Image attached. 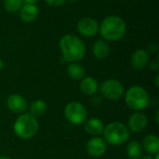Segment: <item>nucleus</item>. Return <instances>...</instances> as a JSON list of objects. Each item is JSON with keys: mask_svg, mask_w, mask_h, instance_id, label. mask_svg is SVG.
Listing matches in <instances>:
<instances>
[{"mask_svg": "<svg viewBox=\"0 0 159 159\" xmlns=\"http://www.w3.org/2000/svg\"><path fill=\"white\" fill-rule=\"evenodd\" d=\"M101 96L109 101H117L125 93L123 84L116 79H107L99 86Z\"/></svg>", "mask_w": 159, "mask_h": 159, "instance_id": "7", "label": "nucleus"}, {"mask_svg": "<svg viewBox=\"0 0 159 159\" xmlns=\"http://www.w3.org/2000/svg\"><path fill=\"white\" fill-rule=\"evenodd\" d=\"M148 125V118L147 116L141 113V112H135L133 113L128 120V128L129 131L140 133L145 129V128Z\"/></svg>", "mask_w": 159, "mask_h": 159, "instance_id": "10", "label": "nucleus"}, {"mask_svg": "<svg viewBox=\"0 0 159 159\" xmlns=\"http://www.w3.org/2000/svg\"><path fill=\"white\" fill-rule=\"evenodd\" d=\"M0 159H11L10 157H6V156H2V157H0Z\"/></svg>", "mask_w": 159, "mask_h": 159, "instance_id": "31", "label": "nucleus"}, {"mask_svg": "<svg viewBox=\"0 0 159 159\" xmlns=\"http://www.w3.org/2000/svg\"><path fill=\"white\" fill-rule=\"evenodd\" d=\"M23 4H35L38 0H22Z\"/></svg>", "mask_w": 159, "mask_h": 159, "instance_id": "26", "label": "nucleus"}, {"mask_svg": "<svg viewBox=\"0 0 159 159\" xmlns=\"http://www.w3.org/2000/svg\"><path fill=\"white\" fill-rule=\"evenodd\" d=\"M45 3L50 7H61L67 0H44Z\"/></svg>", "mask_w": 159, "mask_h": 159, "instance_id": "22", "label": "nucleus"}, {"mask_svg": "<svg viewBox=\"0 0 159 159\" xmlns=\"http://www.w3.org/2000/svg\"><path fill=\"white\" fill-rule=\"evenodd\" d=\"M67 74L71 79L75 81H80L85 77L86 70L83 67V65H81L80 63L72 62L67 67Z\"/></svg>", "mask_w": 159, "mask_h": 159, "instance_id": "18", "label": "nucleus"}, {"mask_svg": "<svg viewBox=\"0 0 159 159\" xmlns=\"http://www.w3.org/2000/svg\"><path fill=\"white\" fill-rule=\"evenodd\" d=\"M71 1H73V2H75V0H71Z\"/></svg>", "mask_w": 159, "mask_h": 159, "instance_id": "33", "label": "nucleus"}, {"mask_svg": "<svg viewBox=\"0 0 159 159\" xmlns=\"http://www.w3.org/2000/svg\"><path fill=\"white\" fill-rule=\"evenodd\" d=\"M147 66H149V68H150L152 71H157L159 68L158 60H155V61H149V63H148Z\"/></svg>", "mask_w": 159, "mask_h": 159, "instance_id": "23", "label": "nucleus"}, {"mask_svg": "<svg viewBox=\"0 0 159 159\" xmlns=\"http://www.w3.org/2000/svg\"><path fill=\"white\" fill-rule=\"evenodd\" d=\"M150 61V55L144 48L136 49L130 57V64L135 70L144 69Z\"/></svg>", "mask_w": 159, "mask_h": 159, "instance_id": "12", "label": "nucleus"}, {"mask_svg": "<svg viewBox=\"0 0 159 159\" xmlns=\"http://www.w3.org/2000/svg\"><path fill=\"white\" fill-rule=\"evenodd\" d=\"M127 32V23L123 18L117 15L105 17L99 26V33L102 39L107 42L120 40Z\"/></svg>", "mask_w": 159, "mask_h": 159, "instance_id": "2", "label": "nucleus"}, {"mask_svg": "<svg viewBox=\"0 0 159 159\" xmlns=\"http://www.w3.org/2000/svg\"><path fill=\"white\" fill-rule=\"evenodd\" d=\"M39 129V123L37 118L31 116L29 113L20 114L15 120L13 130L16 136L22 140H29L33 138Z\"/></svg>", "mask_w": 159, "mask_h": 159, "instance_id": "3", "label": "nucleus"}, {"mask_svg": "<svg viewBox=\"0 0 159 159\" xmlns=\"http://www.w3.org/2000/svg\"><path fill=\"white\" fill-rule=\"evenodd\" d=\"M59 47L62 58L67 62H78L86 54V45L84 41L72 34H64L59 41Z\"/></svg>", "mask_w": 159, "mask_h": 159, "instance_id": "1", "label": "nucleus"}, {"mask_svg": "<svg viewBox=\"0 0 159 159\" xmlns=\"http://www.w3.org/2000/svg\"><path fill=\"white\" fill-rule=\"evenodd\" d=\"M102 134L105 143L113 146H119L126 143L130 137V131L128 126L121 122L108 124L104 127Z\"/></svg>", "mask_w": 159, "mask_h": 159, "instance_id": "4", "label": "nucleus"}, {"mask_svg": "<svg viewBox=\"0 0 159 159\" xmlns=\"http://www.w3.org/2000/svg\"><path fill=\"white\" fill-rule=\"evenodd\" d=\"M7 107L15 114H23L28 108L26 99L20 94H11L7 100Z\"/></svg>", "mask_w": 159, "mask_h": 159, "instance_id": "11", "label": "nucleus"}, {"mask_svg": "<svg viewBox=\"0 0 159 159\" xmlns=\"http://www.w3.org/2000/svg\"><path fill=\"white\" fill-rule=\"evenodd\" d=\"M158 116H159V111L157 110V113H156V122H157V124H158L159 123Z\"/></svg>", "mask_w": 159, "mask_h": 159, "instance_id": "29", "label": "nucleus"}, {"mask_svg": "<svg viewBox=\"0 0 159 159\" xmlns=\"http://www.w3.org/2000/svg\"><path fill=\"white\" fill-rule=\"evenodd\" d=\"M100 23L91 17H84L76 23V30L80 35L86 38L94 37L99 33Z\"/></svg>", "mask_w": 159, "mask_h": 159, "instance_id": "8", "label": "nucleus"}, {"mask_svg": "<svg viewBox=\"0 0 159 159\" xmlns=\"http://www.w3.org/2000/svg\"><path fill=\"white\" fill-rule=\"evenodd\" d=\"M23 5L22 0H3L4 8L9 13H16Z\"/></svg>", "mask_w": 159, "mask_h": 159, "instance_id": "21", "label": "nucleus"}, {"mask_svg": "<svg viewBox=\"0 0 159 159\" xmlns=\"http://www.w3.org/2000/svg\"><path fill=\"white\" fill-rule=\"evenodd\" d=\"M4 68V61L2 59H0V71Z\"/></svg>", "mask_w": 159, "mask_h": 159, "instance_id": "30", "label": "nucleus"}, {"mask_svg": "<svg viewBox=\"0 0 159 159\" xmlns=\"http://www.w3.org/2000/svg\"><path fill=\"white\" fill-rule=\"evenodd\" d=\"M84 128L87 133H89L91 136L98 137L101 134H102L104 125L101 119L97 117H92L86 120V122L84 123Z\"/></svg>", "mask_w": 159, "mask_h": 159, "instance_id": "14", "label": "nucleus"}, {"mask_svg": "<svg viewBox=\"0 0 159 159\" xmlns=\"http://www.w3.org/2000/svg\"><path fill=\"white\" fill-rule=\"evenodd\" d=\"M80 90L83 94L88 96L95 95L99 90V83L97 79L91 76H85L82 80H80Z\"/></svg>", "mask_w": 159, "mask_h": 159, "instance_id": "15", "label": "nucleus"}, {"mask_svg": "<svg viewBox=\"0 0 159 159\" xmlns=\"http://www.w3.org/2000/svg\"><path fill=\"white\" fill-rule=\"evenodd\" d=\"M125 102L131 110L141 112L148 107L150 96L144 88L141 86H132L125 93Z\"/></svg>", "mask_w": 159, "mask_h": 159, "instance_id": "5", "label": "nucleus"}, {"mask_svg": "<svg viewBox=\"0 0 159 159\" xmlns=\"http://www.w3.org/2000/svg\"><path fill=\"white\" fill-rule=\"evenodd\" d=\"M92 53L98 60H104L110 54V46L104 39H98L92 46Z\"/></svg>", "mask_w": 159, "mask_h": 159, "instance_id": "16", "label": "nucleus"}, {"mask_svg": "<svg viewBox=\"0 0 159 159\" xmlns=\"http://www.w3.org/2000/svg\"><path fill=\"white\" fill-rule=\"evenodd\" d=\"M158 80H159V75H156V81H155V82H156V87H157V88H158L159 87Z\"/></svg>", "mask_w": 159, "mask_h": 159, "instance_id": "28", "label": "nucleus"}, {"mask_svg": "<svg viewBox=\"0 0 159 159\" xmlns=\"http://www.w3.org/2000/svg\"><path fill=\"white\" fill-rule=\"evenodd\" d=\"M47 103L43 100H35L29 106V114L35 118L43 116L47 112Z\"/></svg>", "mask_w": 159, "mask_h": 159, "instance_id": "19", "label": "nucleus"}, {"mask_svg": "<svg viewBox=\"0 0 159 159\" xmlns=\"http://www.w3.org/2000/svg\"><path fill=\"white\" fill-rule=\"evenodd\" d=\"M91 103L94 106H99L102 103V97H100V96H94L91 99Z\"/></svg>", "mask_w": 159, "mask_h": 159, "instance_id": "24", "label": "nucleus"}, {"mask_svg": "<svg viewBox=\"0 0 159 159\" xmlns=\"http://www.w3.org/2000/svg\"><path fill=\"white\" fill-rule=\"evenodd\" d=\"M126 152L130 159H141L143 156V148L142 143L137 141H131L128 143Z\"/></svg>", "mask_w": 159, "mask_h": 159, "instance_id": "20", "label": "nucleus"}, {"mask_svg": "<svg viewBox=\"0 0 159 159\" xmlns=\"http://www.w3.org/2000/svg\"><path fill=\"white\" fill-rule=\"evenodd\" d=\"M64 116L69 123L75 126H80L88 119V111L82 103L71 102L64 108Z\"/></svg>", "mask_w": 159, "mask_h": 159, "instance_id": "6", "label": "nucleus"}, {"mask_svg": "<svg viewBox=\"0 0 159 159\" xmlns=\"http://www.w3.org/2000/svg\"><path fill=\"white\" fill-rule=\"evenodd\" d=\"M154 159H159V154H157V155H156V156L154 157Z\"/></svg>", "mask_w": 159, "mask_h": 159, "instance_id": "32", "label": "nucleus"}, {"mask_svg": "<svg viewBox=\"0 0 159 159\" xmlns=\"http://www.w3.org/2000/svg\"><path fill=\"white\" fill-rule=\"evenodd\" d=\"M142 146L149 155L156 156L159 152V139L155 134H148L144 137Z\"/></svg>", "mask_w": 159, "mask_h": 159, "instance_id": "17", "label": "nucleus"}, {"mask_svg": "<svg viewBox=\"0 0 159 159\" xmlns=\"http://www.w3.org/2000/svg\"><path fill=\"white\" fill-rule=\"evenodd\" d=\"M157 51H158V47L157 44H152L149 47V50H147L148 53H157Z\"/></svg>", "mask_w": 159, "mask_h": 159, "instance_id": "25", "label": "nucleus"}, {"mask_svg": "<svg viewBox=\"0 0 159 159\" xmlns=\"http://www.w3.org/2000/svg\"><path fill=\"white\" fill-rule=\"evenodd\" d=\"M18 12L21 21L31 23L38 18L39 8L35 4H23Z\"/></svg>", "mask_w": 159, "mask_h": 159, "instance_id": "13", "label": "nucleus"}, {"mask_svg": "<svg viewBox=\"0 0 159 159\" xmlns=\"http://www.w3.org/2000/svg\"><path fill=\"white\" fill-rule=\"evenodd\" d=\"M87 152L91 157H101L107 150V143L103 138L93 137L87 143Z\"/></svg>", "mask_w": 159, "mask_h": 159, "instance_id": "9", "label": "nucleus"}, {"mask_svg": "<svg viewBox=\"0 0 159 159\" xmlns=\"http://www.w3.org/2000/svg\"><path fill=\"white\" fill-rule=\"evenodd\" d=\"M141 159H154V156H152V155H143Z\"/></svg>", "mask_w": 159, "mask_h": 159, "instance_id": "27", "label": "nucleus"}]
</instances>
